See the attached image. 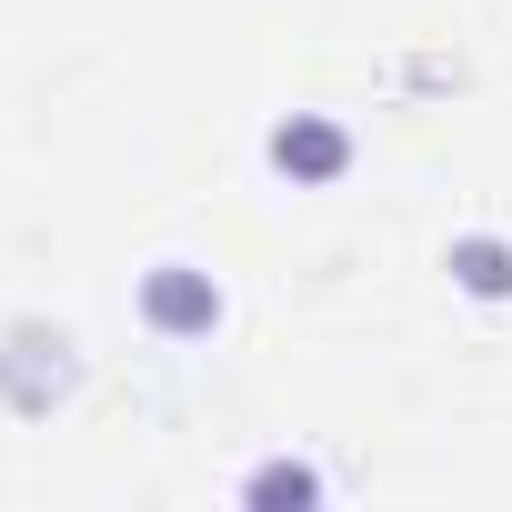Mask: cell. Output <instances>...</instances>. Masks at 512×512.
Masks as SVG:
<instances>
[{
    "label": "cell",
    "instance_id": "cell-2",
    "mask_svg": "<svg viewBox=\"0 0 512 512\" xmlns=\"http://www.w3.org/2000/svg\"><path fill=\"white\" fill-rule=\"evenodd\" d=\"M211 312H221V292H211V282H191L181 262H171V272H151V322H161V332H211Z\"/></svg>",
    "mask_w": 512,
    "mask_h": 512
},
{
    "label": "cell",
    "instance_id": "cell-3",
    "mask_svg": "<svg viewBox=\"0 0 512 512\" xmlns=\"http://www.w3.org/2000/svg\"><path fill=\"white\" fill-rule=\"evenodd\" d=\"M272 161H282V171H342V131L292 121V131H272Z\"/></svg>",
    "mask_w": 512,
    "mask_h": 512
},
{
    "label": "cell",
    "instance_id": "cell-1",
    "mask_svg": "<svg viewBox=\"0 0 512 512\" xmlns=\"http://www.w3.org/2000/svg\"><path fill=\"white\" fill-rule=\"evenodd\" d=\"M71 382H81L71 332H51V322H11V352H0V392H11V412H51Z\"/></svg>",
    "mask_w": 512,
    "mask_h": 512
},
{
    "label": "cell",
    "instance_id": "cell-4",
    "mask_svg": "<svg viewBox=\"0 0 512 512\" xmlns=\"http://www.w3.org/2000/svg\"><path fill=\"white\" fill-rule=\"evenodd\" d=\"M452 262H462V282H472V292H502V282H512L492 241H462V251H452Z\"/></svg>",
    "mask_w": 512,
    "mask_h": 512
}]
</instances>
